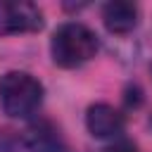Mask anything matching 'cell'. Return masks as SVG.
Masks as SVG:
<instances>
[{
    "instance_id": "obj_4",
    "label": "cell",
    "mask_w": 152,
    "mask_h": 152,
    "mask_svg": "<svg viewBox=\"0 0 152 152\" xmlns=\"http://www.w3.org/2000/svg\"><path fill=\"white\" fill-rule=\"evenodd\" d=\"M86 128L95 138H116L124 131V114L107 102H95L86 112Z\"/></svg>"
},
{
    "instance_id": "obj_7",
    "label": "cell",
    "mask_w": 152,
    "mask_h": 152,
    "mask_svg": "<svg viewBox=\"0 0 152 152\" xmlns=\"http://www.w3.org/2000/svg\"><path fill=\"white\" fill-rule=\"evenodd\" d=\"M24 147V135H17L14 131L0 133V152H19Z\"/></svg>"
},
{
    "instance_id": "obj_9",
    "label": "cell",
    "mask_w": 152,
    "mask_h": 152,
    "mask_svg": "<svg viewBox=\"0 0 152 152\" xmlns=\"http://www.w3.org/2000/svg\"><path fill=\"white\" fill-rule=\"evenodd\" d=\"M150 71H152V64H150Z\"/></svg>"
},
{
    "instance_id": "obj_8",
    "label": "cell",
    "mask_w": 152,
    "mask_h": 152,
    "mask_svg": "<svg viewBox=\"0 0 152 152\" xmlns=\"http://www.w3.org/2000/svg\"><path fill=\"white\" fill-rule=\"evenodd\" d=\"M102 152H138V147H135L133 142H128V140H119V142L107 145Z\"/></svg>"
},
{
    "instance_id": "obj_3",
    "label": "cell",
    "mask_w": 152,
    "mask_h": 152,
    "mask_svg": "<svg viewBox=\"0 0 152 152\" xmlns=\"http://www.w3.org/2000/svg\"><path fill=\"white\" fill-rule=\"evenodd\" d=\"M43 28V12L26 0H0V36L36 33Z\"/></svg>"
},
{
    "instance_id": "obj_2",
    "label": "cell",
    "mask_w": 152,
    "mask_h": 152,
    "mask_svg": "<svg viewBox=\"0 0 152 152\" xmlns=\"http://www.w3.org/2000/svg\"><path fill=\"white\" fill-rule=\"evenodd\" d=\"M43 104V83L28 71H7L0 76V107L12 119H28Z\"/></svg>"
},
{
    "instance_id": "obj_5",
    "label": "cell",
    "mask_w": 152,
    "mask_h": 152,
    "mask_svg": "<svg viewBox=\"0 0 152 152\" xmlns=\"http://www.w3.org/2000/svg\"><path fill=\"white\" fill-rule=\"evenodd\" d=\"M24 147H28L31 152H69L59 128L48 119L28 124V128L24 131Z\"/></svg>"
},
{
    "instance_id": "obj_1",
    "label": "cell",
    "mask_w": 152,
    "mask_h": 152,
    "mask_svg": "<svg viewBox=\"0 0 152 152\" xmlns=\"http://www.w3.org/2000/svg\"><path fill=\"white\" fill-rule=\"evenodd\" d=\"M97 36L93 28H88L81 21H66L62 24L50 40V55L52 62L62 69H76L86 62H90L97 55Z\"/></svg>"
},
{
    "instance_id": "obj_6",
    "label": "cell",
    "mask_w": 152,
    "mask_h": 152,
    "mask_svg": "<svg viewBox=\"0 0 152 152\" xmlns=\"http://www.w3.org/2000/svg\"><path fill=\"white\" fill-rule=\"evenodd\" d=\"M138 5L133 2H126V0H116V2H107L102 7V21L107 26L109 33H116V36H124V33H131L135 26H138Z\"/></svg>"
}]
</instances>
